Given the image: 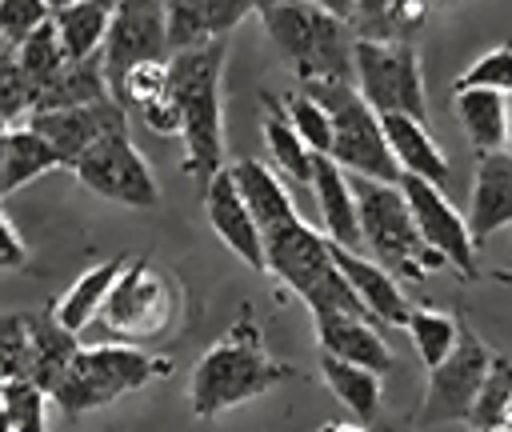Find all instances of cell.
<instances>
[{
	"label": "cell",
	"mask_w": 512,
	"mask_h": 432,
	"mask_svg": "<svg viewBox=\"0 0 512 432\" xmlns=\"http://www.w3.org/2000/svg\"><path fill=\"white\" fill-rule=\"evenodd\" d=\"M224 64L228 40H208L196 48L172 52V100L180 108V140H184V172L204 188L224 164Z\"/></svg>",
	"instance_id": "obj_1"
},
{
	"label": "cell",
	"mask_w": 512,
	"mask_h": 432,
	"mask_svg": "<svg viewBox=\"0 0 512 432\" xmlns=\"http://www.w3.org/2000/svg\"><path fill=\"white\" fill-rule=\"evenodd\" d=\"M288 376H296V368L276 360L264 348V332L256 328L248 308H240V320L196 360L192 384H188V404L200 420H212L236 404L264 396L268 388H276Z\"/></svg>",
	"instance_id": "obj_2"
},
{
	"label": "cell",
	"mask_w": 512,
	"mask_h": 432,
	"mask_svg": "<svg viewBox=\"0 0 512 432\" xmlns=\"http://www.w3.org/2000/svg\"><path fill=\"white\" fill-rule=\"evenodd\" d=\"M260 20L300 84L356 80V28L348 16L316 0H288L264 8Z\"/></svg>",
	"instance_id": "obj_3"
},
{
	"label": "cell",
	"mask_w": 512,
	"mask_h": 432,
	"mask_svg": "<svg viewBox=\"0 0 512 432\" xmlns=\"http://www.w3.org/2000/svg\"><path fill=\"white\" fill-rule=\"evenodd\" d=\"M172 360L160 352H144L140 344H84L72 364L60 372L56 388H52V404L68 416L80 420L92 408H104L128 392H140L144 384H152L156 376H168Z\"/></svg>",
	"instance_id": "obj_4"
},
{
	"label": "cell",
	"mask_w": 512,
	"mask_h": 432,
	"mask_svg": "<svg viewBox=\"0 0 512 432\" xmlns=\"http://www.w3.org/2000/svg\"><path fill=\"white\" fill-rule=\"evenodd\" d=\"M352 192L360 204V232H364V248L372 260H380L400 280H424L432 268H448V260L424 244L412 204L400 184L352 176Z\"/></svg>",
	"instance_id": "obj_5"
},
{
	"label": "cell",
	"mask_w": 512,
	"mask_h": 432,
	"mask_svg": "<svg viewBox=\"0 0 512 432\" xmlns=\"http://www.w3.org/2000/svg\"><path fill=\"white\" fill-rule=\"evenodd\" d=\"M304 92H312L332 116V152L328 156L340 168H348L352 176L400 184L404 168L384 136V120L360 96L356 80H320V84H304Z\"/></svg>",
	"instance_id": "obj_6"
},
{
	"label": "cell",
	"mask_w": 512,
	"mask_h": 432,
	"mask_svg": "<svg viewBox=\"0 0 512 432\" xmlns=\"http://www.w3.org/2000/svg\"><path fill=\"white\" fill-rule=\"evenodd\" d=\"M176 316H180L176 284L140 256L124 264L116 288L108 292L100 308V328L120 344H152L176 324Z\"/></svg>",
	"instance_id": "obj_7"
},
{
	"label": "cell",
	"mask_w": 512,
	"mask_h": 432,
	"mask_svg": "<svg viewBox=\"0 0 512 432\" xmlns=\"http://www.w3.org/2000/svg\"><path fill=\"white\" fill-rule=\"evenodd\" d=\"M356 88L380 112H404L428 120L420 56L412 40H360L356 36Z\"/></svg>",
	"instance_id": "obj_8"
},
{
	"label": "cell",
	"mask_w": 512,
	"mask_h": 432,
	"mask_svg": "<svg viewBox=\"0 0 512 432\" xmlns=\"http://www.w3.org/2000/svg\"><path fill=\"white\" fill-rule=\"evenodd\" d=\"M488 368H492V348L476 336L472 324L460 320V344L448 352L444 364L428 368V392L416 412V432L432 424H468Z\"/></svg>",
	"instance_id": "obj_9"
},
{
	"label": "cell",
	"mask_w": 512,
	"mask_h": 432,
	"mask_svg": "<svg viewBox=\"0 0 512 432\" xmlns=\"http://www.w3.org/2000/svg\"><path fill=\"white\" fill-rule=\"evenodd\" d=\"M72 172H76V180L88 192H96L104 200H116L124 208H152V204H160V184H156L144 152L132 144L128 128L100 136L72 164Z\"/></svg>",
	"instance_id": "obj_10"
},
{
	"label": "cell",
	"mask_w": 512,
	"mask_h": 432,
	"mask_svg": "<svg viewBox=\"0 0 512 432\" xmlns=\"http://www.w3.org/2000/svg\"><path fill=\"white\" fill-rule=\"evenodd\" d=\"M108 88L120 100L128 72L148 64V60H172V40H168V12L164 0H120L112 28L100 48Z\"/></svg>",
	"instance_id": "obj_11"
},
{
	"label": "cell",
	"mask_w": 512,
	"mask_h": 432,
	"mask_svg": "<svg viewBox=\"0 0 512 432\" xmlns=\"http://www.w3.org/2000/svg\"><path fill=\"white\" fill-rule=\"evenodd\" d=\"M400 188H404V196L412 204V216H416V228H420L424 244L432 252H440L460 276L472 280L476 276V252H480V244L472 236L468 216L444 196V184H432L424 176L404 172L400 176Z\"/></svg>",
	"instance_id": "obj_12"
},
{
	"label": "cell",
	"mask_w": 512,
	"mask_h": 432,
	"mask_svg": "<svg viewBox=\"0 0 512 432\" xmlns=\"http://www.w3.org/2000/svg\"><path fill=\"white\" fill-rule=\"evenodd\" d=\"M24 124H32L40 136H48L64 160V168H72L100 136L128 128V108L116 96L92 100V104H76V108H56V112H32Z\"/></svg>",
	"instance_id": "obj_13"
},
{
	"label": "cell",
	"mask_w": 512,
	"mask_h": 432,
	"mask_svg": "<svg viewBox=\"0 0 512 432\" xmlns=\"http://www.w3.org/2000/svg\"><path fill=\"white\" fill-rule=\"evenodd\" d=\"M204 212H208V224L212 232L256 272H268V248H264V232L232 176V164L220 168L208 184H204Z\"/></svg>",
	"instance_id": "obj_14"
},
{
	"label": "cell",
	"mask_w": 512,
	"mask_h": 432,
	"mask_svg": "<svg viewBox=\"0 0 512 432\" xmlns=\"http://www.w3.org/2000/svg\"><path fill=\"white\" fill-rule=\"evenodd\" d=\"M332 256H336L340 272L348 276V284L356 288V296L364 300V308L376 316V324H384V328H408L416 304L404 296L396 272H388V268H384L380 260H372V256H360L356 248L332 244Z\"/></svg>",
	"instance_id": "obj_15"
},
{
	"label": "cell",
	"mask_w": 512,
	"mask_h": 432,
	"mask_svg": "<svg viewBox=\"0 0 512 432\" xmlns=\"http://www.w3.org/2000/svg\"><path fill=\"white\" fill-rule=\"evenodd\" d=\"M312 196L320 208V232L332 244L360 252L364 232H360V204L352 192V176L328 152H316V160H312Z\"/></svg>",
	"instance_id": "obj_16"
},
{
	"label": "cell",
	"mask_w": 512,
	"mask_h": 432,
	"mask_svg": "<svg viewBox=\"0 0 512 432\" xmlns=\"http://www.w3.org/2000/svg\"><path fill=\"white\" fill-rule=\"evenodd\" d=\"M468 224L476 244H488L500 228L512 224V152H484L476 156L472 192H468Z\"/></svg>",
	"instance_id": "obj_17"
},
{
	"label": "cell",
	"mask_w": 512,
	"mask_h": 432,
	"mask_svg": "<svg viewBox=\"0 0 512 432\" xmlns=\"http://www.w3.org/2000/svg\"><path fill=\"white\" fill-rule=\"evenodd\" d=\"M164 12L172 52H180L208 40H228V32L256 12V0H164Z\"/></svg>",
	"instance_id": "obj_18"
},
{
	"label": "cell",
	"mask_w": 512,
	"mask_h": 432,
	"mask_svg": "<svg viewBox=\"0 0 512 432\" xmlns=\"http://www.w3.org/2000/svg\"><path fill=\"white\" fill-rule=\"evenodd\" d=\"M312 328H316L320 352H332L340 360L364 364V368H372L380 376L392 372V348L384 344L376 320H364V316H320V320H312Z\"/></svg>",
	"instance_id": "obj_19"
},
{
	"label": "cell",
	"mask_w": 512,
	"mask_h": 432,
	"mask_svg": "<svg viewBox=\"0 0 512 432\" xmlns=\"http://www.w3.org/2000/svg\"><path fill=\"white\" fill-rule=\"evenodd\" d=\"M52 168H64V160H60V152H56V144L48 136H40L32 124L4 128V160H0V172H4L0 188H4V196L20 192L24 184L40 180Z\"/></svg>",
	"instance_id": "obj_20"
},
{
	"label": "cell",
	"mask_w": 512,
	"mask_h": 432,
	"mask_svg": "<svg viewBox=\"0 0 512 432\" xmlns=\"http://www.w3.org/2000/svg\"><path fill=\"white\" fill-rule=\"evenodd\" d=\"M232 176H236V184H240V192H244V200H248V208H252V216H256L264 236L300 216L296 204H292V192L284 188V180L268 164L244 156V160L232 164Z\"/></svg>",
	"instance_id": "obj_21"
},
{
	"label": "cell",
	"mask_w": 512,
	"mask_h": 432,
	"mask_svg": "<svg viewBox=\"0 0 512 432\" xmlns=\"http://www.w3.org/2000/svg\"><path fill=\"white\" fill-rule=\"evenodd\" d=\"M456 116L476 156L508 148V96L492 88H456Z\"/></svg>",
	"instance_id": "obj_22"
},
{
	"label": "cell",
	"mask_w": 512,
	"mask_h": 432,
	"mask_svg": "<svg viewBox=\"0 0 512 432\" xmlns=\"http://www.w3.org/2000/svg\"><path fill=\"white\" fill-rule=\"evenodd\" d=\"M380 120H384V136H388V144H392V152H396L404 172L424 176L432 184L448 180V156L428 136V120H416V116H404V112H388Z\"/></svg>",
	"instance_id": "obj_23"
},
{
	"label": "cell",
	"mask_w": 512,
	"mask_h": 432,
	"mask_svg": "<svg viewBox=\"0 0 512 432\" xmlns=\"http://www.w3.org/2000/svg\"><path fill=\"white\" fill-rule=\"evenodd\" d=\"M320 376L332 388V396L352 412V420H360V424L380 420V400H384V384H380L384 376L380 372L352 364V360H340L332 352H320Z\"/></svg>",
	"instance_id": "obj_24"
},
{
	"label": "cell",
	"mask_w": 512,
	"mask_h": 432,
	"mask_svg": "<svg viewBox=\"0 0 512 432\" xmlns=\"http://www.w3.org/2000/svg\"><path fill=\"white\" fill-rule=\"evenodd\" d=\"M28 328H32V376H28V380H36V384L52 396L60 372H64V368L72 364V356L84 348V344L76 340L80 332H72L68 324H60L52 308L28 312Z\"/></svg>",
	"instance_id": "obj_25"
},
{
	"label": "cell",
	"mask_w": 512,
	"mask_h": 432,
	"mask_svg": "<svg viewBox=\"0 0 512 432\" xmlns=\"http://www.w3.org/2000/svg\"><path fill=\"white\" fill-rule=\"evenodd\" d=\"M264 144H268V156H272V164H276V172L280 176H288L292 184H308L312 188V160H316V152L308 148V140L296 132V124L288 120V112H284V100L280 96H272V92H264Z\"/></svg>",
	"instance_id": "obj_26"
},
{
	"label": "cell",
	"mask_w": 512,
	"mask_h": 432,
	"mask_svg": "<svg viewBox=\"0 0 512 432\" xmlns=\"http://www.w3.org/2000/svg\"><path fill=\"white\" fill-rule=\"evenodd\" d=\"M124 264H128V256H108L104 264H96V268H88L84 276H76V284L64 288V296L52 304L56 320L68 324L72 332H84L92 320H100V308H104L108 292L116 288Z\"/></svg>",
	"instance_id": "obj_27"
},
{
	"label": "cell",
	"mask_w": 512,
	"mask_h": 432,
	"mask_svg": "<svg viewBox=\"0 0 512 432\" xmlns=\"http://www.w3.org/2000/svg\"><path fill=\"white\" fill-rule=\"evenodd\" d=\"M116 4L120 0H76V4L52 12V24L60 32V44H64L68 60L100 56L104 36H108L112 16H116Z\"/></svg>",
	"instance_id": "obj_28"
},
{
	"label": "cell",
	"mask_w": 512,
	"mask_h": 432,
	"mask_svg": "<svg viewBox=\"0 0 512 432\" xmlns=\"http://www.w3.org/2000/svg\"><path fill=\"white\" fill-rule=\"evenodd\" d=\"M112 96L108 88V72H104V60L100 56H88V60H68V68L40 88L32 112H56V108H76V104H92V100H104Z\"/></svg>",
	"instance_id": "obj_29"
},
{
	"label": "cell",
	"mask_w": 512,
	"mask_h": 432,
	"mask_svg": "<svg viewBox=\"0 0 512 432\" xmlns=\"http://www.w3.org/2000/svg\"><path fill=\"white\" fill-rule=\"evenodd\" d=\"M8 60H12V64L20 68V76L28 80V88H32V104H36L40 88L52 84V80L68 68V52H64L60 32H56L52 20H44L20 48H8ZM28 116H32V112H28Z\"/></svg>",
	"instance_id": "obj_30"
},
{
	"label": "cell",
	"mask_w": 512,
	"mask_h": 432,
	"mask_svg": "<svg viewBox=\"0 0 512 432\" xmlns=\"http://www.w3.org/2000/svg\"><path fill=\"white\" fill-rule=\"evenodd\" d=\"M408 336L416 344L420 364L424 368H436L460 344V316H448V312H436L428 304H416L412 308V320H408Z\"/></svg>",
	"instance_id": "obj_31"
},
{
	"label": "cell",
	"mask_w": 512,
	"mask_h": 432,
	"mask_svg": "<svg viewBox=\"0 0 512 432\" xmlns=\"http://www.w3.org/2000/svg\"><path fill=\"white\" fill-rule=\"evenodd\" d=\"M512 424V356H492V368L484 376V388L472 404L468 428L472 432H492Z\"/></svg>",
	"instance_id": "obj_32"
},
{
	"label": "cell",
	"mask_w": 512,
	"mask_h": 432,
	"mask_svg": "<svg viewBox=\"0 0 512 432\" xmlns=\"http://www.w3.org/2000/svg\"><path fill=\"white\" fill-rule=\"evenodd\" d=\"M52 396L36 380H4L0 404H4V432H48L44 404Z\"/></svg>",
	"instance_id": "obj_33"
},
{
	"label": "cell",
	"mask_w": 512,
	"mask_h": 432,
	"mask_svg": "<svg viewBox=\"0 0 512 432\" xmlns=\"http://www.w3.org/2000/svg\"><path fill=\"white\" fill-rule=\"evenodd\" d=\"M284 112L296 124V132L308 140L312 152H332V116L312 92H292L284 96Z\"/></svg>",
	"instance_id": "obj_34"
},
{
	"label": "cell",
	"mask_w": 512,
	"mask_h": 432,
	"mask_svg": "<svg viewBox=\"0 0 512 432\" xmlns=\"http://www.w3.org/2000/svg\"><path fill=\"white\" fill-rule=\"evenodd\" d=\"M456 88H492V92L512 96V48L500 44V48H488L484 56H476L456 76Z\"/></svg>",
	"instance_id": "obj_35"
},
{
	"label": "cell",
	"mask_w": 512,
	"mask_h": 432,
	"mask_svg": "<svg viewBox=\"0 0 512 432\" xmlns=\"http://www.w3.org/2000/svg\"><path fill=\"white\" fill-rule=\"evenodd\" d=\"M0 372H4V380H28L32 376V328H28V312H12L4 320Z\"/></svg>",
	"instance_id": "obj_36"
},
{
	"label": "cell",
	"mask_w": 512,
	"mask_h": 432,
	"mask_svg": "<svg viewBox=\"0 0 512 432\" xmlns=\"http://www.w3.org/2000/svg\"><path fill=\"white\" fill-rule=\"evenodd\" d=\"M44 20H52L48 0H0V32H4V48H20Z\"/></svg>",
	"instance_id": "obj_37"
},
{
	"label": "cell",
	"mask_w": 512,
	"mask_h": 432,
	"mask_svg": "<svg viewBox=\"0 0 512 432\" xmlns=\"http://www.w3.org/2000/svg\"><path fill=\"white\" fill-rule=\"evenodd\" d=\"M0 264L4 268H24L28 264V256H32V248L20 240V232H16V224L8 220V216H0Z\"/></svg>",
	"instance_id": "obj_38"
},
{
	"label": "cell",
	"mask_w": 512,
	"mask_h": 432,
	"mask_svg": "<svg viewBox=\"0 0 512 432\" xmlns=\"http://www.w3.org/2000/svg\"><path fill=\"white\" fill-rule=\"evenodd\" d=\"M320 432H364V424H360V420H356V424H352V420H336V424H324Z\"/></svg>",
	"instance_id": "obj_39"
},
{
	"label": "cell",
	"mask_w": 512,
	"mask_h": 432,
	"mask_svg": "<svg viewBox=\"0 0 512 432\" xmlns=\"http://www.w3.org/2000/svg\"><path fill=\"white\" fill-rule=\"evenodd\" d=\"M316 4H324V8H332L340 16H352V8H356V0H316Z\"/></svg>",
	"instance_id": "obj_40"
},
{
	"label": "cell",
	"mask_w": 512,
	"mask_h": 432,
	"mask_svg": "<svg viewBox=\"0 0 512 432\" xmlns=\"http://www.w3.org/2000/svg\"><path fill=\"white\" fill-rule=\"evenodd\" d=\"M68 4H76V0H48V8L56 12V8H68Z\"/></svg>",
	"instance_id": "obj_41"
},
{
	"label": "cell",
	"mask_w": 512,
	"mask_h": 432,
	"mask_svg": "<svg viewBox=\"0 0 512 432\" xmlns=\"http://www.w3.org/2000/svg\"><path fill=\"white\" fill-rule=\"evenodd\" d=\"M508 144H512V96H508Z\"/></svg>",
	"instance_id": "obj_42"
},
{
	"label": "cell",
	"mask_w": 512,
	"mask_h": 432,
	"mask_svg": "<svg viewBox=\"0 0 512 432\" xmlns=\"http://www.w3.org/2000/svg\"><path fill=\"white\" fill-rule=\"evenodd\" d=\"M376 432H400V428H396V424H384V428H376Z\"/></svg>",
	"instance_id": "obj_43"
},
{
	"label": "cell",
	"mask_w": 512,
	"mask_h": 432,
	"mask_svg": "<svg viewBox=\"0 0 512 432\" xmlns=\"http://www.w3.org/2000/svg\"><path fill=\"white\" fill-rule=\"evenodd\" d=\"M492 432H512V424H504V428H492Z\"/></svg>",
	"instance_id": "obj_44"
},
{
	"label": "cell",
	"mask_w": 512,
	"mask_h": 432,
	"mask_svg": "<svg viewBox=\"0 0 512 432\" xmlns=\"http://www.w3.org/2000/svg\"><path fill=\"white\" fill-rule=\"evenodd\" d=\"M440 4H456V0H440Z\"/></svg>",
	"instance_id": "obj_45"
}]
</instances>
